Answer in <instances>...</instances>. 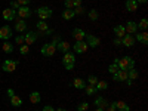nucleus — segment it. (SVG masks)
<instances>
[{"instance_id":"nucleus-1","label":"nucleus","mask_w":148,"mask_h":111,"mask_svg":"<svg viewBox=\"0 0 148 111\" xmlns=\"http://www.w3.org/2000/svg\"><path fill=\"white\" fill-rule=\"evenodd\" d=\"M117 65H119V70L127 71V70H130V68H135V61H133L130 56H123L121 59H119Z\"/></svg>"},{"instance_id":"nucleus-2","label":"nucleus","mask_w":148,"mask_h":111,"mask_svg":"<svg viewBox=\"0 0 148 111\" xmlns=\"http://www.w3.org/2000/svg\"><path fill=\"white\" fill-rule=\"evenodd\" d=\"M36 15L40 18V21H46V19H49V18H52L53 12H52L51 8L42 6V8H39V9H36Z\"/></svg>"},{"instance_id":"nucleus-3","label":"nucleus","mask_w":148,"mask_h":111,"mask_svg":"<svg viewBox=\"0 0 148 111\" xmlns=\"http://www.w3.org/2000/svg\"><path fill=\"white\" fill-rule=\"evenodd\" d=\"M18 64H19V61H14V59H6L5 62H3V65H2V70H3L5 73H14V71L16 70Z\"/></svg>"},{"instance_id":"nucleus-4","label":"nucleus","mask_w":148,"mask_h":111,"mask_svg":"<svg viewBox=\"0 0 148 111\" xmlns=\"http://www.w3.org/2000/svg\"><path fill=\"white\" fill-rule=\"evenodd\" d=\"M73 49H74V53H80V55H83V53L88 52L89 46H88V43H86L84 40H79V42H76V43L73 45Z\"/></svg>"},{"instance_id":"nucleus-5","label":"nucleus","mask_w":148,"mask_h":111,"mask_svg":"<svg viewBox=\"0 0 148 111\" xmlns=\"http://www.w3.org/2000/svg\"><path fill=\"white\" fill-rule=\"evenodd\" d=\"M40 52H42V55H43V56H53V55H55V52H56V47H55L52 43H46V45H43V46H42Z\"/></svg>"},{"instance_id":"nucleus-6","label":"nucleus","mask_w":148,"mask_h":111,"mask_svg":"<svg viewBox=\"0 0 148 111\" xmlns=\"http://www.w3.org/2000/svg\"><path fill=\"white\" fill-rule=\"evenodd\" d=\"M16 15H18L21 19H28V18H31L33 12H31V9H30L28 6H21V8L16 10Z\"/></svg>"},{"instance_id":"nucleus-7","label":"nucleus","mask_w":148,"mask_h":111,"mask_svg":"<svg viewBox=\"0 0 148 111\" xmlns=\"http://www.w3.org/2000/svg\"><path fill=\"white\" fill-rule=\"evenodd\" d=\"M84 42L88 43V46H89V47H92V49H95V47L99 46V39H98L96 36H93V34H86Z\"/></svg>"},{"instance_id":"nucleus-8","label":"nucleus","mask_w":148,"mask_h":111,"mask_svg":"<svg viewBox=\"0 0 148 111\" xmlns=\"http://www.w3.org/2000/svg\"><path fill=\"white\" fill-rule=\"evenodd\" d=\"M12 37V28L9 25H3L2 28H0V40H9Z\"/></svg>"},{"instance_id":"nucleus-9","label":"nucleus","mask_w":148,"mask_h":111,"mask_svg":"<svg viewBox=\"0 0 148 111\" xmlns=\"http://www.w3.org/2000/svg\"><path fill=\"white\" fill-rule=\"evenodd\" d=\"M2 16H3V19H5V21H14V19H15V16H16V10H14L12 8L3 9Z\"/></svg>"},{"instance_id":"nucleus-10","label":"nucleus","mask_w":148,"mask_h":111,"mask_svg":"<svg viewBox=\"0 0 148 111\" xmlns=\"http://www.w3.org/2000/svg\"><path fill=\"white\" fill-rule=\"evenodd\" d=\"M125 30H126V34H135L138 33V24L135 21H127V24L125 25Z\"/></svg>"},{"instance_id":"nucleus-11","label":"nucleus","mask_w":148,"mask_h":111,"mask_svg":"<svg viewBox=\"0 0 148 111\" xmlns=\"http://www.w3.org/2000/svg\"><path fill=\"white\" fill-rule=\"evenodd\" d=\"M121 46H126V47H132L135 46V39L132 34H125L121 37Z\"/></svg>"},{"instance_id":"nucleus-12","label":"nucleus","mask_w":148,"mask_h":111,"mask_svg":"<svg viewBox=\"0 0 148 111\" xmlns=\"http://www.w3.org/2000/svg\"><path fill=\"white\" fill-rule=\"evenodd\" d=\"M135 42H139L141 45H147L148 43V33L144 31V33H135Z\"/></svg>"},{"instance_id":"nucleus-13","label":"nucleus","mask_w":148,"mask_h":111,"mask_svg":"<svg viewBox=\"0 0 148 111\" xmlns=\"http://www.w3.org/2000/svg\"><path fill=\"white\" fill-rule=\"evenodd\" d=\"M76 62V53L73 52H65L64 56H62V64H74Z\"/></svg>"},{"instance_id":"nucleus-14","label":"nucleus","mask_w":148,"mask_h":111,"mask_svg":"<svg viewBox=\"0 0 148 111\" xmlns=\"http://www.w3.org/2000/svg\"><path fill=\"white\" fill-rule=\"evenodd\" d=\"M25 30H27V22L24 19H21V18H18V21H15V31L16 33H24Z\"/></svg>"},{"instance_id":"nucleus-15","label":"nucleus","mask_w":148,"mask_h":111,"mask_svg":"<svg viewBox=\"0 0 148 111\" xmlns=\"http://www.w3.org/2000/svg\"><path fill=\"white\" fill-rule=\"evenodd\" d=\"M71 36L74 37V40H76V42H79V40H84L86 33H84L82 28H74L73 33H71Z\"/></svg>"},{"instance_id":"nucleus-16","label":"nucleus","mask_w":148,"mask_h":111,"mask_svg":"<svg viewBox=\"0 0 148 111\" xmlns=\"http://www.w3.org/2000/svg\"><path fill=\"white\" fill-rule=\"evenodd\" d=\"M93 105H95L96 108H101V110H105V108H107V105H108V101L105 99L104 96H98L96 99H95V102H93Z\"/></svg>"},{"instance_id":"nucleus-17","label":"nucleus","mask_w":148,"mask_h":111,"mask_svg":"<svg viewBox=\"0 0 148 111\" xmlns=\"http://www.w3.org/2000/svg\"><path fill=\"white\" fill-rule=\"evenodd\" d=\"M24 39H25V45H33L36 40H37V34L36 33H33V31H30V33H25L24 34Z\"/></svg>"},{"instance_id":"nucleus-18","label":"nucleus","mask_w":148,"mask_h":111,"mask_svg":"<svg viewBox=\"0 0 148 111\" xmlns=\"http://www.w3.org/2000/svg\"><path fill=\"white\" fill-rule=\"evenodd\" d=\"M125 6H126V10L127 12H135V10L138 9V2H136V0H126Z\"/></svg>"},{"instance_id":"nucleus-19","label":"nucleus","mask_w":148,"mask_h":111,"mask_svg":"<svg viewBox=\"0 0 148 111\" xmlns=\"http://www.w3.org/2000/svg\"><path fill=\"white\" fill-rule=\"evenodd\" d=\"M70 43H67V42H64V40H61L58 45H56V51H59V52H62V53H65V52H68L70 51Z\"/></svg>"},{"instance_id":"nucleus-20","label":"nucleus","mask_w":148,"mask_h":111,"mask_svg":"<svg viewBox=\"0 0 148 111\" xmlns=\"http://www.w3.org/2000/svg\"><path fill=\"white\" fill-rule=\"evenodd\" d=\"M36 28H37V31H39L40 34H45V31L49 30V25H47V22H46V21H37Z\"/></svg>"},{"instance_id":"nucleus-21","label":"nucleus","mask_w":148,"mask_h":111,"mask_svg":"<svg viewBox=\"0 0 148 111\" xmlns=\"http://www.w3.org/2000/svg\"><path fill=\"white\" fill-rule=\"evenodd\" d=\"M73 88L82 90V89L86 88V82H84L83 79H74V80H73Z\"/></svg>"},{"instance_id":"nucleus-22","label":"nucleus","mask_w":148,"mask_h":111,"mask_svg":"<svg viewBox=\"0 0 148 111\" xmlns=\"http://www.w3.org/2000/svg\"><path fill=\"white\" fill-rule=\"evenodd\" d=\"M95 88H96L98 92H104V90L108 89V82H105V80H98V83L95 84Z\"/></svg>"},{"instance_id":"nucleus-23","label":"nucleus","mask_w":148,"mask_h":111,"mask_svg":"<svg viewBox=\"0 0 148 111\" xmlns=\"http://www.w3.org/2000/svg\"><path fill=\"white\" fill-rule=\"evenodd\" d=\"M116 110H119V111H130V107L125 101H116Z\"/></svg>"},{"instance_id":"nucleus-24","label":"nucleus","mask_w":148,"mask_h":111,"mask_svg":"<svg viewBox=\"0 0 148 111\" xmlns=\"http://www.w3.org/2000/svg\"><path fill=\"white\" fill-rule=\"evenodd\" d=\"M61 16H62L65 21H71L76 15H74V10L73 9H64V12H62V15H61Z\"/></svg>"},{"instance_id":"nucleus-25","label":"nucleus","mask_w":148,"mask_h":111,"mask_svg":"<svg viewBox=\"0 0 148 111\" xmlns=\"http://www.w3.org/2000/svg\"><path fill=\"white\" fill-rule=\"evenodd\" d=\"M114 34H116V37H119V39H121V37L126 34L125 25H116V27H114Z\"/></svg>"},{"instance_id":"nucleus-26","label":"nucleus","mask_w":148,"mask_h":111,"mask_svg":"<svg viewBox=\"0 0 148 111\" xmlns=\"http://www.w3.org/2000/svg\"><path fill=\"white\" fill-rule=\"evenodd\" d=\"M139 77V73H138V70L136 68H130V70H127V79L129 80H136Z\"/></svg>"},{"instance_id":"nucleus-27","label":"nucleus","mask_w":148,"mask_h":111,"mask_svg":"<svg viewBox=\"0 0 148 111\" xmlns=\"http://www.w3.org/2000/svg\"><path fill=\"white\" fill-rule=\"evenodd\" d=\"M40 99H42V96H40L39 92H31L30 93V102L31 104H39Z\"/></svg>"},{"instance_id":"nucleus-28","label":"nucleus","mask_w":148,"mask_h":111,"mask_svg":"<svg viewBox=\"0 0 148 111\" xmlns=\"http://www.w3.org/2000/svg\"><path fill=\"white\" fill-rule=\"evenodd\" d=\"M2 49H3L5 53H12V52H14V45H10L9 40H6V42L2 45Z\"/></svg>"},{"instance_id":"nucleus-29","label":"nucleus","mask_w":148,"mask_h":111,"mask_svg":"<svg viewBox=\"0 0 148 111\" xmlns=\"http://www.w3.org/2000/svg\"><path fill=\"white\" fill-rule=\"evenodd\" d=\"M116 74H117L119 82H126V80H127V71H125V70H119Z\"/></svg>"},{"instance_id":"nucleus-30","label":"nucleus","mask_w":148,"mask_h":111,"mask_svg":"<svg viewBox=\"0 0 148 111\" xmlns=\"http://www.w3.org/2000/svg\"><path fill=\"white\" fill-rule=\"evenodd\" d=\"M10 104H12V107H19V105H22V99L18 95H14L10 98Z\"/></svg>"},{"instance_id":"nucleus-31","label":"nucleus","mask_w":148,"mask_h":111,"mask_svg":"<svg viewBox=\"0 0 148 111\" xmlns=\"http://www.w3.org/2000/svg\"><path fill=\"white\" fill-rule=\"evenodd\" d=\"M84 92H86V95H88V96H92V95H95L98 90H96V88H95V86H92V84H86V88H84Z\"/></svg>"},{"instance_id":"nucleus-32","label":"nucleus","mask_w":148,"mask_h":111,"mask_svg":"<svg viewBox=\"0 0 148 111\" xmlns=\"http://www.w3.org/2000/svg\"><path fill=\"white\" fill-rule=\"evenodd\" d=\"M88 15H89L90 21H96L98 18H99V12H98L96 9H90V10L88 12Z\"/></svg>"},{"instance_id":"nucleus-33","label":"nucleus","mask_w":148,"mask_h":111,"mask_svg":"<svg viewBox=\"0 0 148 111\" xmlns=\"http://www.w3.org/2000/svg\"><path fill=\"white\" fill-rule=\"evenodd\" d=\"M147 28H148V19H147V18H142V19L139 21V24H138V30L147 31Z\"/></svg>"},{"instance_id":"nucleus-34","label":"nucleus","mask_w":148,"mask_h":111,"mask_svg":"<svg viewBox=\"0 0 148 111\" xmlns=\"http://www.w3.org/2000/svg\"><path fill=\"white\" fill-rule=\"evenodd\" d=\"M89 107H90L89 102H80V104L77 105V111H88Z\"/></svg>"},{"instance_id":"nucleus-35","label":"nucleus","mask_w":148,"mask_h":111,"mask_svg":"<svg viewBox=\"0 0 148 111\" xmlns=\"http://www.w3.org/2000/svg\"><path fill=\"white\" fill-rule=\"evenodd\" d=\"M28 52H30V46L28 45H21L19 46V53L21 55H28Z\"/></svg>"},{"instance_id":"nucleus-36","label":"nucleus","mask_w":148,"mask_h":111,"mask_svg":"<svg viewBox=\"0 0 148 111\" xmlns=\"http://www.w3.org/2000/svg\"><path fill=\"white\" fill-rule=\"evenodd\" d=\"M15 43L19 45V46H21V45H25V39H24L22 34H18V36L15 37Z\"/></svg>"},{"instance_id":"nucleus-37","label":"nucleus","mask_w":148,"mask_h":111,"mask_svg":"<svg viewBox=\"0 0 148 111\" xmlns=\"http://www.w3.org/2000/svg\"><path fill=\"white\" fill-rule=\"evenodd\" d=\"M73 10H74V15H83L84 12H86V9H84L83 6H79V8H74Z\"/></svg>"},{"instance_id":"nucleus-38","label":"nucleus","mask_w":148,"mask_h":111,"mask_svg":"<svg viewBox=\"0 0 148 111\" xmlns=\"http://www.w3.org/2000/svg\"><path fill=\"white\" fill-rule=\"evenodd\" d=\"M98 80H99V79H98L96 76H92V74L88 77V83H89V84H92V86H95V84L98 83Z\"/></svg>"},{"instance_id":"nucleus-39","label":"nucleus","mask_w":148,"mask_h":111,"mask_svg":"<svg viewBox=\"0 0 148 111\" xmlns=\"http://www.w3.org/2000/svg\"><path fill=\"white\" fill-rule=\"evenodd\" d=\"M108 71H110V73H111V74H116V73H117V71H119V65H117V64H114V62H113V64H111V65H110V67H108Z\"/></svg>"},{"instance_id":"nucleus-40","label":"nucleus","mask_w":148,"mask_h":111,"mask_svg":"<svg viewBox=\"0 0 148 111\" xmlns=\"http://www.w3.org/2000/svg\"><path fill=\"white\" fill-rule=\"evenodd\" d=\"M61 40H62V39H61V36H59V34H55V36H53V39H52V42H51V43H52V45H53V46L56 47V45H58V43H59Z\"/></svg>"},{"instance_id":"nucleus-41","label":"nucleus","mask_w":148,"mask_h":111,"mask_svg":"<svg viewBox=\"0 0 148 111\" xmlns=\"http://www.w3.org/2000/svg\"><path fill=\"white\" fill-rule=\"evenodd\" d=\"M9 8H12L14 10H18L21 6L18 5V2H16V0H12V2H10V5H9Z\"/></svg>"},{"instance_id":"nucleus-42","label":"nucleus","mask_w":148,"mask_h":111,"mask_svg":"<svg viewBox=\"0 0 148 111\" xmlns=\"http://www.w3.org/2000/svg\"><path fill=\"white\" fill-rule=\"evenodd\" d=\"M105 110L107 111H116V101L114 102H108V105H107Z\"/></svg>"},{"instance_id":"nucleus-43","label":"nucleus","mask_w":148,"mask_h":111,"mask_svg":"<svg viewBox=\"0 0 148 111\" xmlns=\"http://www.w3.org/2000/svg\"><path fill=\"white\" fill-rule=\"evenodd\" d=\"M65 9H73V0H64Z\"/></svg>"},{"instance_id":"nucleus-44","label":"nucleus","mask_w":148,"mask_h":111,"mask_svg":"<svg viewBox=\"0 0 148 111\" xmlns=\"http://www.w3.org/2000/svg\"><path fill=\"white\" fill-rule=\"evenodd\" d=\"M16 2H18V5H19V6H28L31 0H16Z\"/></svg>"},{"instance_id":"nucleus-45","label":"nucleus","mask_w":148,"mask_h":111,"mask_svg":"<svg viewBox=\"0 0 148 111\" xmlns=\"http://www.w3.org/2000/svg\"><path fill=\"white\" fill-rule=\"evenodd\" d=\"M79 6H82V0H73V9Z\"/></svg>"},{"instance_id":"nucleus-46","label":"nucleus","mask_w":148,"mask_h":111,"mask_svg":"<svg viewBox=\"0 0 148 111\" xmlns=\"http://www.w3.org/2000/svg\"><path fill=\"white\" fill-rule=\"evenodd\" d=\"M64 68H65L67 71H71V70L74 68V64H64Z\"/></svg>"},{"instance_id":"nucleus-47","label":"nucleus","mask_w":148,"mask_h":111,"mask_svg":"<svg viewBox=\"0 0 148 111\" xmlns=\"http://www.w3.org/2000/svg\"><path fill=\"white\" fill-rule=\"evenodd\" d=\"M113 43H114V46H121V39H119V37H116Z\"/></svg>"},{"instance_id":"nucleus-48","label":"nucleus","mask_w":148,"mask_h":111,"mask_svg":"<svg viewBox=\"0 0 148 111\" xmlns=\"http://www.w3.org/2000/svg\"><path fill=\"white\" fill-rule=\"evenodd\" d=\"M14 95H15V90L9 88V89H8V96H9V99H10V98H12V96H14Z\"/></svg>"},{"instance_id":"nucleus-49","label":"nucleus","mask_w":148,"mask_h":111,"mask_svg":"<svg viewBox=\"0 0 148 111\" xmlns=\"http://www.w3.org/2000/svg\"><path fill=\"white\" fill-rule=\"evenodd\" d=\"M42 111H55V108H53L52 105H46V107H45Z\"/></svg>"},{"instance_id":"nucleus-50","label":"nucleus","mask_w":148,"mask_h":111,"mask_svg":"<svg viewBox=\"0 0 148 111\" xmlns=\"http://www.w3.org/2000/svg\"><path fill=\"white\" fill-rule=\"evenodd\" d=\"M53 33H55V31H53L52 28H49V30H46V31H45V34H43V36H52Z\"/></svg>"},{"instance_id":"nucleus-51","label":"nucleus","mask_w":148,"mask_h":111,"mask_svg":"<svg viewBox=\"0 0 148 111\" xmlns=\"http://www.w3.org/2000/svg\"><path fill=\"white\" fill-rule=\"evenodd\" d=\"M136 2H138V5H145L148 0H136Z\"/></svg>"},{"instance_id":"nucleus-52","label":"nucleus","mask_w":148,"mask_h":111,"mask_svg":"<svg viewBox=\"0 0 148 111\" xmlns=\"http://www.w3.org/2000/svg\"><path fill=\"white\" fill-rule=\"evenodd\" d=\"M113 80H114V82H119V79H117V74H113Z\"/></svg>"},{"instance_id":"nucleus-53","label":"nucleus","mask_w":148,"mask_h":111,"mask_svg":"<svg viewBox=\"0 0 148 111\" xmlns=\"http://www.w3.org/2000/svg\"><path fill=\"white\" fill-rule=\"evenodd\" d=\"M126 83H127V86H132V83H133V82H132V80H129V79H127V80H126Z\"/></svg>"},{"instance_id":"nucleus-54","label":"nucleus","mask_w":148,"mask_h":111,"mask_svg":"<svg viewBox=\"0 0 148 111\" xmlns=\"http://www.w3.org/2000/svg\"><path fill=\"white\" fill-rule=\"evenodd\" d=\"M55 111H67V110H65V108H56Z\"/></svg>"},{"instance_id":"nucleus-55","label":"nucleus","mask_w":148,"mask_h":111,"mask_svg":"<svg viewBox=\"0 0 148 111\" xmlns=\"http://www.w3.org/2000/svg\"><path fill=\"white\" fill-rule=\"evenodd\" d=\"M95 111H105V110H101V108H96Z\"/></svg>"}]
</instances>
